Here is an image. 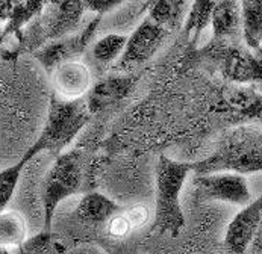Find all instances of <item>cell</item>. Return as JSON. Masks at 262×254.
I'll use <instances>...</instances> for the list:
<instances>
[{"instance_id":"29","label":"cell","mask_w":262,"mask_h":254,"mask_svg":"<svg viewBox=\"0 0 262 254\" xmlns=\"http://www.w3.org/2000/svg\"><path fill=\"white\" fill-rule=\"evenodd\" d=\"M67 254H105V253H102L97 247L83 245V247H77V248H75V250L69 251Z\"/></svg>"},{"instance_id":"21","label":"cell","mask_w":262,"mask_h":254,"mask_svg":"<svg viewBox=\"0 0 262 254\" xmlns=\"http://www.w3.org/2000/svg\"><path fill=\"white\" fill-rule=\"evenodd\" d=\"M127 42V35L111 32L97 39L93 45L91 56L96 62L102 65H110L120 59Z\"/></svg>"},{"instance_id":"28","label":"cell","mask_w":262,"mask_h":254,"mask_svg":"<svg viewBox=\"0 0 262 254\" xmlns=\"http://www.w3.org/2000/svg\"><path fill=\"white\" fill-rule=\"evenodd\" d=\"M15 8V2L12 0H0V26L6 25L9 21V18L12 17Z\"/></svg>"},{"instance_id":"7","label":"cell","mask_w":262,"mask_h":254,"mask_svg":"<svg viewBox=\"0 0 262 254\" xmlns=\"http://www.w3.org/2000/svg\"><path fill=\"white\" fill-rule=\"evenodd\" d=\"M100 21H102V17L94 15V18L90 20L77 32L46 44L32 56L44 67V70L50 74L56 67L62 65L64 62L77 59L85 52V49L90 45L93 36L96 34Z\"/></svg>"},{"instance_id":"17","label":"cell","mask_w":262,"mask_h":254,"mask_svg":"<svg viewBox=\"0 0 262 254\" xmlns=\"http://www.w3.org/2000/svg\"><path fill=\"white\" fill-rule=\"evenodd\" d=\"M29 238V227L25 215L15 209L0 212V248L17 250Z\"/></svg>"},{"instance_id":"16","label":"cell","mask_w":262,"mask_h":254,"mask_svg":"<svg viewBox=\"0 0 262 254\" xmlns=\"http://www.w3.org/2000/svg\"><path fill=\"white\" fill-rule=\"evenodd\" d=\"M188 5H189L188 2H181V0L149 2L146 17L170 34L176 31L185 20L188 9H189Z\"/></svg>"},{"instance_id":"12","label":"cell","mask_w":262,"mask_h":254,"mask_svg":"<svg viewBox=\"0 0 262 254\" xmlns=\"http://www.w3.org/2000/svg\"><path fill=\"white\" fill-rule=\"evenodd\" d=\"M262 219V194L244 206L227 225L225 248L227 254H246Z\"/></svg>"},{"instance_id":"31","label":"cell","mask_w":262,"mask_h":254,"mask_svg":"<svg viewBox=\"0 0 262 254\" xmlns=\"http://www.w3.org/2000/svg\"><path fill=\"white\" fill-rule=\"evenodd\" d=\"M0 254H11L9 251H6V250H3V248H0Z\"/></svg>"},{"instance_id":"15","label":"cell","mask_w":262,"mask_h":254,"mask_svg":"<svg viewBox=\"0 0 262 254\" xmlns=\"http://www.w3.org/2000/svg\"><path fill=\"white\" fill-rule=\"evenodd\" d=\"M121 209V206L110 197L97 192L88 191L82 195L75 209L76 221L86 225L106 224Z\"/></svg>"},{"instance_id":"13","label":"cell","mask_w":262,"mask_h":254,"mask_svg":"<svg viewBox=\"0 0 262 254\" xmlns=\"http://www.w3.org/2000/svg\"><path fill=\"white\" fill-rule=\"evenodd\" d=\"M50 80L55 94L66 100L83 99L93 86L91 70L80 59H73L56 67L50 73Z\"/></svg>"},{"instance_id":"6","label":"cell","mask_w":262,"mask_h":254,"mask_svg":"<svg viewBox=\"0 0 262 254\" xmlns=\"http://www.w3.org/2000/svg\"><path fill=\"white\" fill-rule=\"evenodd\" d=\"M215 62L227 80L236 85L262 82V64L255 52L241 44H225L212 41L200 52Z\"/></svg>"},{"instance_id":"4","label":"cell","mask_w":262,"mask_h":254,"mask_svg":"<svg viewBox=\"0 0 262 254\" xmlns=\"http://www.w3.org/2000/svg\"><path fill=\"white\" fill-rule=\"evenodd\" d=\"M85 12L83 0L47 2L42 12L17 38L18 45L11 58L34 55L46 44L77 32Z\"/></svg>"},{"instance_id":"11","label":"cell","mask_w":262,"mask_h":254,"mask_svg":"<svg viewBox=\"0 0 262 254\" xmlns=\"http://www.w3.org/2000/svg\"><path fill=\"white\" fill-rule=\"evenodd\" d=\"M137 80L138 76L132 73H117L97 80L85 96L91 117L99 115L124 100L134 89Z\"/></svg>"},{"instance_id":"27","label":"cell","mask_w":262,"mask_h":254,"mask_svg":"<svg viewBox=\"0 0 262 254\" xmlns=\"http://www.w3.org/2000/svg\"><path fill=\"white\" fill-rule=\"evenodd\" d=\"M246 254H262V219L255 230V235H253V238L247 247Z\"/></svg>"},{"instance_id":"26","label":"cell","mask_w":262,"mask_h":254,"mask_svg":"<svg viewBox=\"0 0 262 254\" xmlns=\"http://www.w3.org/2000/svg\"><path fill=\"white\" fill-rule=\"evenodd\" d=\"M123 5L120 0H86L85 2V11L96 14V17H103L105 14H110L115 9H118Z\"/></svg>"},{"instance_id":"20","label":"cell","mask_w":262,"mask_h":254,"mask_svg":"<svg viewBox=\"0 0 262 254\" xmlns=\"http://www.w3.org/2000/svg\"><path fill=\"white\" fill-rule=\"evenodd\" d=\"M18 254H67L69 248L64 239L52 230H41L29 236L20 248Z\"/></svg>"},{"instance_id":"18","label":"cell","mask_w":262,"mask_h":254,"mask_svg":"<svg viewBox=\"0 0 262 254\" xmlns=\"http://www.w3.org/2000/svg\"><path fill=\"white\" fill-rule=\"evenodd\" d=\"M241 39L252 52L262 45V0L239 2Z\"/></svg>"},{"instance_id":"1","label":"cell","mask_w":262,"mask_h":254,"mask_svg":"<svg viewBox=\"0 0 262 254\" xmlns=\"http://www.w3.org/2000/svg\"><path fill=\"white\" fill-rule=\"evenodd\" d=\"M192 168L197 176L262 173V130L253 126H238L226 132L214 153L200 162H194Z\"/></svg>"},{"instance_id":"9","label":"cell","mask_w":262,"mask_h":254,"mask_svg":"<svg viewBox=\"0 0 262 254\" xmlns=\"http://www.w3.org/2000/svg\"><path fill=\"white\" fill-rule=\"evenodd\" d=\"M194 186L202 198L219 200L238 206H247L252 201V192L247 179L233 173H214L194 177Z\"/></svg>"},{"instance_id":"5","label":"cell","mask_w":262,"mask_h":254,"mask_svg":"<svg viewBox=\"0 0 262 254\" xmlns=\"http://www.w3.org/2000/svg\"><path fill=\"white\" fill-rule=\"evenodd\" d=\"M90 118L91 113L88 110L85 97L66 100L53 94L49 102L47 118L42 132L28 151L34 157L44 151L52 153L55 157L59 156L75 141Z\"/></svg>"},{"instance_id":"8","label":"cell","mask_w":262,"mask_h":254,"mask_svg":"<svg viewBox=\"0 0 262 254\" xmlns=\"http://www.w3.org/2000/svg\"><path fill=\"white\" fill-rule=\"evenodd\" d=\"M168 32L153 23L150 18L144 17L143 21L135 28V31L127 36L126 47L123 55L115 62L117 70L129 73V68L143 65L156 55V52L164 44Z\"/></svg>"},{"instance_id":"3","label":"cell","mask_w":262,"mask_h":254,"mask_svg":"<svg viewBox=\"0 0 262 254\" xmlns=\"http://www.w3.org/2000/svg\"><path fill=\"white\" fill-rule=\"evenodd\" d=\"M192 164L179 162L161 154L156 162V201L151 228L159 235L178 236L185 217L181 206V192L192 171Z\"/></svg>"},{"instance_id":"2","label":"cell","mask_w":262,"mask_h":254,"mask_svg":"<svg viewBox=\"0 0 262 254\" xmlns=\"http://www.w3.org/2000/svg\"><path fill=\"white\" fill-rule=\"evenodd\" d=\"M91 164L82 150H70L56 156L53 165L47 171L42 189V230H52V222L58 206L69 197L88 192L91 179Z\"/></svg>"},{"instance_id":"24","label":"cell","mask_w":262,"mask_h":254,"mask_svg":"<svg viewBox=\"0 0 262 254\" xmlns=\"http://www.w3.org/2000/svg\"><path fill=\"white\" fill-rule=\"evenodd\" d=\"M123 215L127 218V221L130 222L134 232L138 228H143L144 225H147L151 219L149 207L144 204H132L129 207H121Z\"/></svg>"},{"instance_id":"25","label":"cell","mask_w":262,"mask_h":254,"mask_svg":"<svg viewBox=\"0 0 262 254\" xmlns=\"http://www.w3.org/2000/svg\"><path fill=\"white\" fill-rule=\"evenodd\" d=\"M132 232H134V228H132L130 222L127 221V218L123 215L121 209L106 222V233L113 239H124Z\"/></svg>"},{"instance_id":"23","label":"cell","mask_w":262,"mask_h":254,"mask_svg":"<svg viewBox=\"0 0 262 254\" xmlns=\"http://www.w3.org/2000/svg\"><path fill=\"white\" fill-rule=\"evenodd\" d=\"M34 159L35 157L29 151H26L17 164L0 171V212L8 209V204L11 203V200L15 194V189L18 186L23 170Z\"/></svg>"},{"instance_id":"10","label":"cell","mask_w":262,"mask_h":254,"mask_svg":"<svg viewBox=\"0 0 262 254\" xmlns=\"http://www.w3.org/2000/svg\"><path fill=\"white\" fill-rule=\"evenodd\" d=\"M214 110L235 121H262V94L244 85L226 86L219 96Z\"/></svg>"},{"instance_id":"22","label":"cell","mask_w":262,"mask_h":254,"mask_svg":"<svg viewBox=\"0 0 262 254\" xmlns=\"http://www.w3.org/2000/svg\"><path fill=\"white\" fill-rule=\"evenodd\" d=\"M215 2L209 0H197L192 2L188 9L185 23H184V32L185 35H192L194 42L202 35V32L211 25V17L214 11Z\"/></svg>"},{"instance_id":"30","label":"cell","mask_w":262,"mask_h":254,"mask_svg":"<svg viewBox=\"0 0 262 254\" xmlns=\"http://www.w3.org/2000/svg\"><path fill=\"white\" fill-rule=\"evenodd\" d=\"M6 41V38L3 35V26H0V45Z\"/></svg>"},{"instance_id":"14","label":"cell","mask_w":262,"mask_h":254,"mask_svg":"<svg viewBox=\"0 0 262 254\" xmlns=\"http://www.w3.org/2000/svg\"><path fill=\"white\" fill-rule=\"evenodd\" d=\"M212 41L225 44H241V9L239 2H215L212 17Z\"/></svg>"},{"instance_id":"19","label":"cell","mask_w":262,"mask_h":254,"mask_svg":"<svg viewBox=\"0 0 262 254\" xmlns=\"http://www.w3.org/2000/svg\"><path fill=\"white\" fill-rule=\"evenodd\" d=\"M47 2L41 0H25V2H15V8L12 12V17L9 21L3 26V35L5 38L15 36L18 38L20 34L37 18L42 12Z\"/></svg>"}]
</instances>
